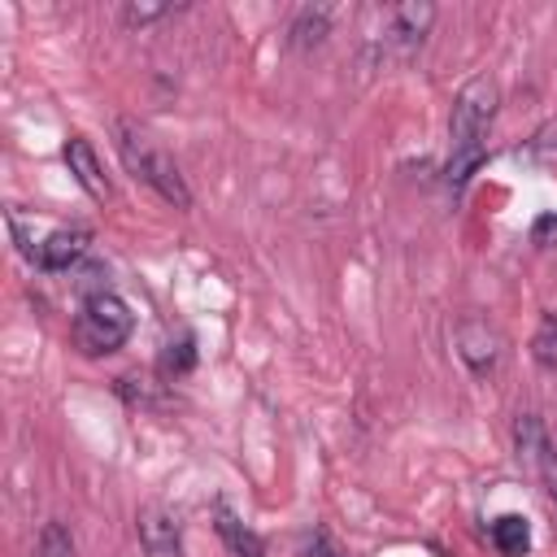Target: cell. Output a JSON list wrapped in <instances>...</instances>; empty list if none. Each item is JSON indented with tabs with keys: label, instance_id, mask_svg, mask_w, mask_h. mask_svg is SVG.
Segmentation results:
<instances>
[{
	"label": "cell",
	"instance_id": "1",
	"mask_svg": "<svg viewBox=\"0 0 557 557\" xmlns=\"http://www.w3.org/2000/svg\"><path fill=\"white\" fill-rule=\"evenodd\" d=\"M496 104H500V87L487 74L470 78L457 91L453 117H448V135H453V157L444 165L448 187H466V178L483 165V157H487V126L496 117Z\"/></svg>",
	"mask_w": 557,
	"mask_h": 557
},
{
	"label": "cell",
	"instance_id": "2",
	"mask_svg": "<svg viewBox=\"0 0 557 557\" xmlns=\"http://www.w3.org/2000/svg\"><path fill=\"white\" fill-rule=\"evenodd\" d=\"M113 131H117V152H122L126 170H131L135 178H144V183H148L161 200H170L174 209H191V191H187V183H183L174 157H170L165 148H157V144H152L135 122H126V117H117Z\"/></svg>",
	"mask_w": 557,
	"mask_h": 557
},
{
	"label": "cell",
	"instance_id": "3",
	"mask_svg": "<svg viewBox=\"0 0 557 557\" xmlns=\"http://www.w3.org/2000/svg\"><path fill=\"white\" fill-rule=\"evenodd\" d=\"M131 326H135V318H131V309H126L122 296L91 292L83 300L78 318H74V344L87 357H104V352H113V348H122L131 339Z\"/></svg>",
	"mask_w": 557,
	"mask_h": 557
},
{
	"label": "cell",
	"instance_id": "4",
	"mask_svg": "<svg viewBox=\"0 0 557 557\" xmlns=\"http://www.w3.org/2000/svg\"><path fill=\"white\" fill-rule=\"evenodd\" d=\"M457 352L470 366V374H479V379L492 374L496 361H500V335H496V326L487 318H479V313L461 318L457 322Z\"/></svg>",
	"mask_w": 557,
	"mask_h": 557
},
{
	"label": "cell",
	"instance_id": "5",
	"mask_svg": "<svg viewBox=\"0 0 557 557\" xmlns=\"http://www.w3.org/2000/svg\"><path fill=\"white\" fill-rule=\"evenodd\" d=\"M87 248H91V231L87 226H57L48 239H39L30 261L39 270H48V274H65L70 265H78L87 257Z\"/></svg>",
	"mask_w": 557,
	"mask_h": 557
},
{
	"label": "cell",
	"instance_id": "6",
	"mask_svg": "<svg viewBox=\"0 0 557 557\" xmlns=\"http://www.w3.org/2000/svg\"><path fill=\"white\" fill-rule=\"evenodd\" d=\"M139 544L148 557H178L183 553V527H178V513L165 509V505H144L139 518Z\"/></svg>",
	"mask_w": 557,
	"mask_h": 557
},
{
	"label": "cell",
	"instance_id": "7",
	"mask_svg": "<svg viewBox=\"0 0 557 557\" xmlns=\"http://www.w3.org/2000/svg\"><path fill=\"white\" fill-rule=\"evenodd\" d=\"M65 161H70V174L78 178V187L91 196V200H113V183L104 178V170H100V157H96V148L83 139V135H70V144H65Z\"/></svg>",
	"mask_w": 557,
	"mask_h": 557
},
{
	"label": "cell",
	"instance_id": "8",
	"mask_svg": "<svg viewBox=\"0 0 557 557\" xmlns=\"http://www.w3.org/2000/svg\"><path fill=\"white\" fill-rule=\"evenodd\" d=\"M435 22V4L431 0H405V4H392L387 9V39L400 44V48H413L426 39Z\"/></svg>",
	"mask_w": 557,
	"mask_h": 557
},
{
	"label": "cell",
	"instance_id": "9",
	"mask_svg": "<svg viewBox=\"0 0 557 557\" xmlns=\"http://www.w3.org/2000/svg\"><path fill=\"white\" fill-rule=\"evenodd\" d=\"M513 448H518V461L522 466L544 470L553 444H548V431H544L540 413H518V422H513Z\"/></svg>",
	"mask_w": 557,
	"mask_h": 557
},
{
	"label": "cell",
	"instance_id": "10",
	"mask_svg": "<svg viewBox=\"0 0 557 557\" xmlns=\"http://www.w3.org/2000/svg\"><path fill=\"white\" fill-rule=\"evenodd\" d=\"M331 35V4H305L296 17H292V26H287V44L292 48H318L322 39Z\"/></svg>",
	"mask_w": 557,
	"mask_h": 557
},
{
	"label": "cell",
	"instance_id": "11",
	"mask_svg": "<svg viewBox=\"0 0 557 557\" xmlns=\"http://www.w3.org/2000/svg\"><path fill=\"white\" fill-rule=\"evenodd\" d=\"M218 535L226 540V548L235 553V557H261L265 553V544H261V535L257 531H248L226 505H218Z\"/></svg>",
	"mask_w": 557,
	"mask_h": 557
},
{
	"label": "cell",
	"instance_id": "12",
	"mask_svg": "<svg viewBox=\"0 0 557 557\" xmlns=\"http://www.w3.org/2000/svg\"><path fill=\"white\" fill-rule=\"evenodd\" d=\"M492 544H496L505 557H522V553L531 548V527H527V518L500 513V518L492 522Z\"/></svg>",
	"mask_w": 557,
	"mask_h": 557
},
{
	"label": "cell",
	"instance_id": "13",
	"mask_svg": "<svg viewBox=\"0 0 557 557\" xmlns=\"http://www.w3.org/2000/svg\"><path fill=\"white\" fill-rule=\"evenodd\" d=\"M531 357L544 366V370H557V313H544L535 335H531Z\"/></svg>",
	"mask_w": 557,
	"mask_h": 557
},
{
	"label": "cell",
	"instance_id": "14",
	"mask_svg": "<svg viewBox=\"0 0 557 557\" xmlns=\"http://www.w3.org/2000/svg\"><path fill=\"white\" fill-rule=\"evenodd\" d=\"M35 557H74V535H70V527H65V522H44Z\"/></svg>",
	"mask_w": 557,
	"mask_h": 557
},
{
	"label": "cell",
	"instance_id": "15",
	"mask_svg": "<svg viewBox=\"0 0 557 557\" xmlns=\"http://www.w3.org/2000/svg\"><path fill=\"white\" fill-rule=\"evenodd\" d=\"M527 152H531V161H540V165H557V117L544 122V126L531 135Z\"/></svg>",
	"mask_w": 557,
	"mask_h": 557
},
{
	"label": "cell",
	"instance_id": "16",
	"mask_svg": "<svg viewBox=\"0 0 557 557\" xmlns=\"http://www.w3.org/2000/svg\"><path fill=\"white\" fill-rule=\"evenodd\" d=\"M170 13H178V4H126L122 22L126 26H144V22H157V17H170Z\"/></svg>",
	"mask_w": 557,
	"mask_h": 557
},
{
	"label": "cell",
	"instance_id": "17",
	"mask_svg": "<svg viewBox=\"0 0 557 557\" xmlns=\"http://www.w3.org/2000/svg\"><path fill=\"white\" fill-rule=\"evenodd\" d=\"M300 557H344V553H339V544L326 531H309L300 540Z\"/></svg>",
	"mask_w": 557,
	"mask_h": 557
},
{
	"label": "cell",
	"instance_id": "18",
	"mask_svg": "<svg viewBox=\"0 0 557 557\" xmlns=\"http://www.w3.org/2000/svg\"><path fill=\"white\" fill-rule=\"evenodd\" d=\"M191 361H196V352H191V339H178V344H170V352H165V370L183 374Z\"/></svg>",
	"mask_w": 557,
	"mask_h": 557
},
{
	"label": "cell",
	"instance_id": "19",
	"mask_svg": "<svg viewBox=\"0 0 557 557\" xmlns=\"http://www.w3.org/2000/svg\"><path fill=\"white\" fill-rule=\"evenodd\" d=\"M531 239H535V244H557V213H544V218H535V226H531Z\"/></svg>",
	"mask_w": 557,
	"mask_h": 557
},
{
	"label": "cell",
	"instance_id": "20",
	"mask_svg": "<svg viewBox=\"0 0 557 557\" xmlns=\"http://www.w3.org/2000/svg\"><path fill=\"white\" fill-rule=\"evenodd\" d=\"M544 483H548V496L557 505V448H548V461H544Z\"/></svg>",
	"mask_w": 557,
	"mask_h": 557
}]
</instances>
